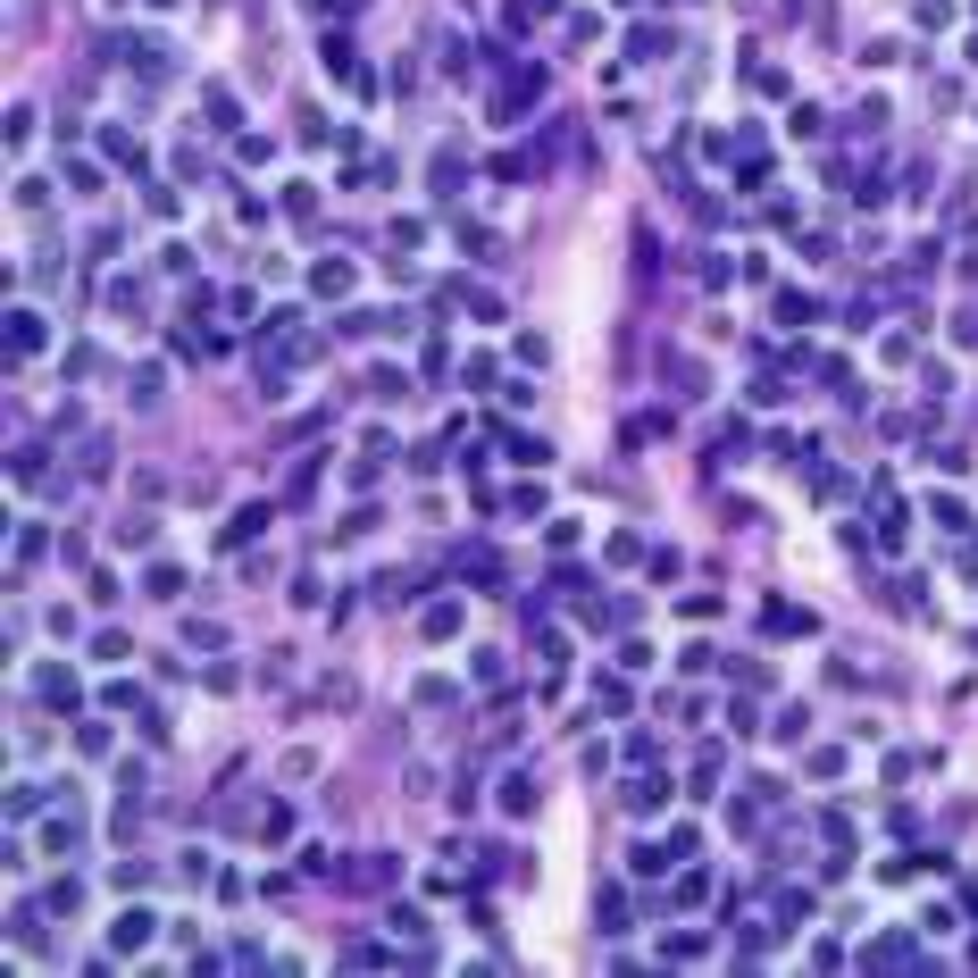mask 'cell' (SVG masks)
<instances>
[{
	"label": "cell",
	"mask_w": 978,
	"mask_h": 978,
	"mask_svg": "<svg viewBox=\"0 0 978 978\" xmlns=\"http://www.w3.org/2000/svg\"><path fill=\"white\" fill-rule=\"evenodd\" d=\"M502 811H535V778H527V770L502 778Z\"/></svg>",
	"instance_id": "obj_1"
},
{
	"label": "cell",
	"mask_w": 978,
	"mask_h": 978,
	"mask_svg": "<svg viewBox=\"0 0 978 978\" xmlns=\"http://www.w3.org/2000/svg\"><path fill=\"white\" fill-rule=\"evenodd\" d=\"M143 937H151V912H126V920H118V953H134Z\"/></svg>",
	"instance_id": "obj_2"
},
{
	"label": "cell",
	"mask_w": 978,
	"mask_h": 978,
	"mask_svg": "<svg viewBox=\"0 0 978 978\" xmlns=\"http://www.w3.org/2000/svg\"><path fill=\"white\" fill-rule=\"evenodd\" d=\"M552 9H561V0H510V26H519V34H527V26H535V17H552Z\"/></svg>",
	"instance_id": "obj_3"
},
{
	"label": "cell",
	"mask_w": 978,
	"mask_h": 978,
	"mask_svg": "<svg viewBox=\"0 0 978 978\" xmlns=\"http://www.w3.org/2000/svg\"><path fill=\"white\" fill-rule=\"evenodd\" d=\"M326 67H335V76H360V67H352V42H343V34H326V51H318Z\"/></svg>",
	"instance_id": "obj_4"
},
{
	"label": "cell",
	"mask_w": 978,
	"mask_h": 978,
	"mask_svg": "<svg viewBox=\"0 0 978 978\" xmlns=\"http://www.w3.org/2000/svg\"><path fill=\"white\" fill-rule=\"evenodd\" d=\"M318 293H352V268H343V260H318Z\"/></svg>",
	"instance_id": "obj_5"
},
{
	"label": "cell",
	"mask_w": 978,
	"mask_h": 978,
	"mask_svg": "<svg viewBox=\"0 0 978 978\" xmlns=\"http://www.w3.org/2000/svg\"><path fill=\"white\" fill-rule=\"evenodd\" d=\"M151 9H168V0H151Z\"/></svg>",
	"instance_id": "obj_6"
}]
</instances>
